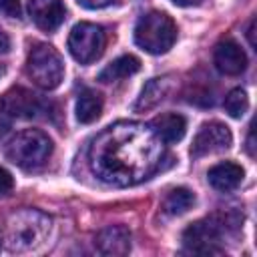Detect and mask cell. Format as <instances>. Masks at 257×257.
<instances>
[{
	"instance_id": "1",
	"label": "cell",
	"mask_w": 257,
	"mask_h": 257,
	"mask_svg": "<svg viewBox=\"0 0 257 257\" xmlns=\"http://www.w3.org/2000/svg\"><path fill=\"white\" fill-rule=\"evenodd\" d=\"M163 141L143 122L120 120L106 126L88 147L90 171L108 185L128 187L161 169Z\"/></svg>"
},
{
	"instance_id": "2",
	"label": "cell",
	"mask_w": 257,
	"mask_h": 257,
	"mask_svg": "<svg viewBox=\"0 0 257 257\" xmlns=\"http://www.w3.org/2000/svg\"><path fill=\"white\" fill-rule=\"evenodd\" d=\"M50 217L36 209H24L14 213L4 231V243L10 251H32L44 243L50 233Z\"/></svg>"
},
{
	"instance_id": "3",
	"label": "cell",
	"mask_w": 257,
	"mask_h": 257,
	"mask_svg": "<svg viewBox=\"0 0 257 257\" xmlns=\"http://www.w3.org/2000/svg\"><path fill=\"white\" fill-rule=\"evenodd\" d=\"M177 40V26L165 12H149L135 26V42L149 54H165Z\"/></svg>"
},
{
	"instance_id": "4",
	"label": "cell",
	"mask_w": 257,
	"mask_h": 257,
	"mask_svg": "<svg viewBox=\"0 0 257 257\" xmlns=\"http://www.w3.org/2000/svg\"><path fill=\"white\" fill-rule=\"evenodd\" d=\"M50 153H52V141L48 135H44L38 128H26L18 133L6 149V157L16 167L26 171L42 167L48 161Z\"/></svg>"
},
{
	"instance_id": "5",
	"label": "cell",
	"mask_w": 257,
	"mask_h": 257,
	"mask_svg": "<svg viewBox=\"0 0 257 257\" xmlns=\"http://www.w3.org/2000/svg\"><path fill=\"white\" fill-rule=\"evenodd\" d=\"M26 74L36 86L52 90L64 78V62L54 46L36 44L26 58Z\"/></svg>"
},
{
	"instance_id": "6",
	"label": "cell",
	"mask_w": 257,
	"mask_h": 257,
	"mask_svg": "<svg viewBox=\"0 0 257 257\" xmlns=\"http://www.w3.org/2000/svg\"><path fill=\"white\" fill-rule=\"evenodd\" d=\"M229 219L223 215L207 217L201 219L193 225H189L183 233V245L191 253H201V255H211V253H223L219 247V241L225 231H229Z\"/></svg>"
},
{
	"instance_id": "7",
	"label": "cell",
	"mask_w": 257,
	"mask_h": 257,
	"mask_svg": "<svg viewBox=\"0 0 257 257\" xmlns=\"http://www.w3.org/2000/svg\"><path fill=\"white\" fill-rule=\"evenodd\" d=\"M106 36L104 30L92 22H80L70 30L68 36V50L74 60L80 64H90L104 52Z\"/></svg>"
},
{
	"instance_id": "8",
	"label": "cell",
	"mask_w": 257,
	"mask_h": 257,
	"mask_svg": "<svg viewBox=\"0 0 257 257\" xmlns=\"http://www.w3.org/2000/svg\"><path fill=\"white\" fill-rule=\"evenodd\" d=\"M233 143V135L229 131L227 124L219 122V120H211L201 124V128L197 131L193 145H191V157L193 159H201L205 155H213V153H223L231 147Z\"/></svg>"
},
{
	"instance_id": "9",
	"label": "cell",
	"mask_w": 257,
	"mask_h": 257,
	"mask_svg": "<svg viewBox=\"0 0 257 257\" xmlns=\"http://www.w3.org/2000/svg\"><path fill=\"white\" fill-rule=\"evenodd\" d=\"M0 106H2L4 114L14 116V118H32L42 110L40 98L22 86H14V88L6 90L0 100Z\"/></svg>"
},
{
	"instance_id": "10",
	"label": "cell",
	"mask_w": 257,
	"mask_h": 257,
	"mask_svg": "<svg viewBox=\"0 0 257 257\" xmlns=\"http://www.w3.org/2000/svg\"><path fill=\"white\" fill-rule=\"evenodd\" d=\"M213 60H215L217 70L227 76H237L247 68V56L243 48L231 38H225L215 46Z\"/></svg>"
},
{
	"instance_id": "11",
	"label": "cell",
	"mask_w": 257,
	"mask_h": 257,
	"mask_svg": "<svg viewBox=\"0 0 257 257\" xmlns=\"http://www.w3.org/2000/svg\"><path fill=\"white\" fill-rule=\"evenodd\" d=\"M28 12L34 24L46 32L56 30L64 22V16H66V8L62 0H30Z\"/></svg>"
},
{
	"instance_id": "12",
	"label": "cell",
	"mask_w": 257,
	"mask_h": 257,
	"mask_svg": "<svg viewBox=\"0 0 257 257\" xmlns=\"http://www.w3.org/2000/svg\"><path fill=\"white\" fill-rule=\"evenodd\" d=\"M94 245L102 255H110V257L126 255L131 251V231L122 225H108L96 233Z\"/></svg>"
},
{
	"instance_id": "13",
	"label": "cell",
	"mask_w": 257,
	"mask_h": 257,
	"mask_svg": "<svg viewBox=\"0 0 257 257\" xmlns=\"http://www.w3.org/2000/svg\"><path fill=\"white\" fill-rule=\"evenodd\" d=\"M243 177H245L243 167L237 165V163H231V161L219 163V165L211 167L209 173H207V179H209L211 187L217 189V191H223V193L237 189L241 185Z\"/></svg>"
},
{
	"instance_id": "14",
	"label": "cell",
	"mask_w": 257,
	"mask_h": 257,
	"mask_svg": "<svg viewBox=\"0 0 257 257\" xmlns=\"http://www.w3.org/2000/svg\"><path fill=\"white\" fill-rule=\"evenodd\" d=\"M151 128L163 143H179L187 133V120L183 114L165 112L151 120Z\"/></svg>"
},
{
	"instance_id": "15",
	"label": "cell",
	"mask_w": 257,
	"mask_h": 257,
	"mask_svg": "<svg viewBox=\"0 0 257 257\" xmlns=\"http://www.w3.org/2000/svg\"><path fill=\"white\" fill-rule=\"evenodd\" d=\"M139 70H141V60L133 54H124V56H118L116 60H112L110 64H106L98 72V80L100 82H116V80L133 76Z\"/></svg>"
},
{
	"instance_id": "16",
	"label": "cell",
	"mask_w": 257,
	"mask_h": 257,
	"mask_svg": "<svg viewBox=\"0 0 257 257\" xmlns=\"http://www.w3.org/2000/svg\"><path fill=\"white\" fill-rule=\"evenodd\" d=\"M171 88V78L169 76H161V78H153L145 84L141 96L135 102V110H151L155 108L169 92Z\"/></svg>"
},
{
	"instance_id": "17",
	"label": "cell",
	"mask_w": 257,
	"mask_h": 257,
	"mask_svg": "<svg viewBox=\"0 0 257 257\" xmlns=\"http://www.w3.org/2000/svg\"><path fill=\"white\" fill-rule=\"evenodd\" d=\"M102 112V96L94 90H82L76 100V118L82 124L94 122Z\"/></svg>"
},
{
	"instance_id": "18",
	"label": "cell",
	"mask_w": 257,
	"mask_h": 257,
	"mask_svg": "<svg viewBox=\"0 0 257 257\" xmlns=\"http://www.w3.org/2000/svg\"><path fill=\"white\" fill-rule=\"evenodd\" d=\"M193 205H195V193L189 191L187 187H177L167 193L163 201V211L171 217H177V215L187 213Z\"/></svg>"
},
{
	"instance_id": "19",
	"label": "cell",
	"mask_w": 257,
	"mask_h": 257,
	"mask_svg": "<svg viewBox=\"0 0 257 257\" xmlns=\"http://www.w3.org/2000/svg\"><path fill=\"white\" fill-rule=\"evenodd\" d=\"M249 108V98L247 92L243 88H233L227 96H225V110L229 112V116L233 118H241Z\"/></svg>"
},
{
	"instance_id": "20",
	"label": "cell",
	"mask_w": 257,
	"mask_h": 257,
	"mask_svg": "<svg viewBox=\"0 0 257 257\" xmlns=\"http://www.w3.org/2000/svg\"><path fill=\"white\" fill-rule=\"evenodd\" d=\"M0 12L4 16H10V18H18L20 16V2L18 0H0Z\"/></svg>"
},
{
	"instance_id": "21",
	"label": "cell",
	"mask_w": 257,
	"mask_h": 257,
	"mask_svg": "<svg viewBox=\"0 0 257 257\" xmlns=\"http://www.w3.org/2000/svg\"><path fill=\"white\" fill-rule=\"evenodd\" d=\"M12 187H14V179H12V175H10L4 167H0V195L10 193Z\"/></svg>"
},
{
	"instance_id": "22",
	"label": "cell",
	"mask_w": 257,
	"mask_h": 257,
	"mask_svg": "<svg viewBox=\"0 0 257 257\" xmlns=\"http://www.w3.org/2000/svg\"><path fill=\"white\" fill-rule=\"evenodd\" d=\"M114 0H78V4H82V6H86V8H104V6H108V4H112Z\"/></svg>"
},
{
	"instance_id": "23",
	"label": "cell",
	"mask_w": 257,
	"mask_h": 257,
	"mask_svg": "<svg viewBox=\"0 0 257 257\" xmlns=\"http://www.w3.org/2000/svg\"><path fill=\"white\" fill-rule=\"evenodd\" d=\"M10 50V38H8V34L0 28V54H4V52H8Z\"/></svg>"
},
{
	"instance_id": "24",
	"label": "cell",
	"mask_w": 257,
	"mask_h": 257,
	"mask_svg": "<svg viewBox=\"0 0 257 257\" xmlns=\"http://www.w3.org/2000/svg\"><path fill=\"white\" fill-rule=\"evenodd\" d=\"M173 4H177V6H197V4H201L203 0H171Z\"/></svg>"
},
{
	"instance_id": "25",
	"label": "cell",
	"mask_w": 257,
	"mask_h": 257,
	"mask_svg": "<svg viewBox=\"0 0 257 257\" xmlns=\"http://www.w3.org/2000/svg\"><path fill=\"white\" fill-rule=\"evenodd\" d=\"M247 36H249V42H251V46H255V40H253V20L249 22V30H247Z\"/></svg>"
},
{
	"instance_id": "26",
	"label": "cell",
	"mask_w": 257,
	"mask_h": 257,
	"mask_svg": "<svg viewBox=\"0 0 257 257\" xmlns=\"http://www.w3.org/2000/svg\"><path fill=\"white\" fill-rule=\"evenodd\" d=\"M2 74H4V68H2V66H0V76H2Z\"/></svg>"
}]
</instances>
